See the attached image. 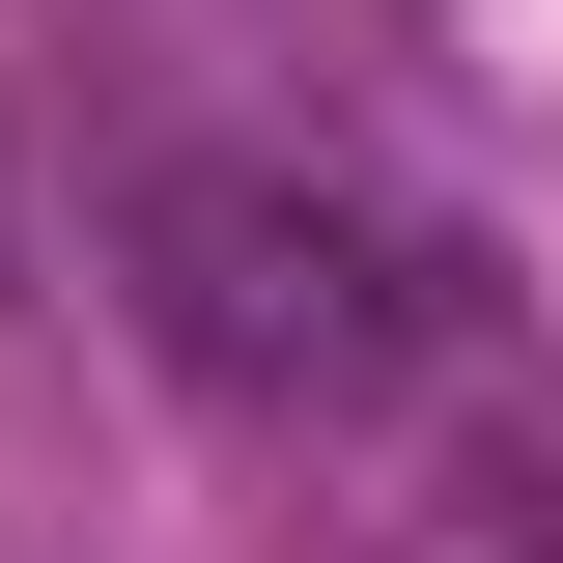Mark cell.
I'll list each match as a JSON object with an SVG mask.
<instances>
[{
    "mask_svg": "<svg viewBox=\"0 0 563 563\" xmlns=\"http://www.w3.org/2000/svg\"><path fill=\"white\" fill-rule=\"evenodd\" d=\"M141 339L198 366L225 422H366L451 339V282H422V225L310 198V169H169V198H141Z\"/></svg>",
    "mask_w": 563,
    "mask_h": 563,
    "instance_id": "obj_1",
    "label": "cell"
}]
</instances>
